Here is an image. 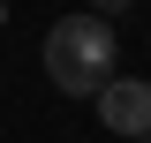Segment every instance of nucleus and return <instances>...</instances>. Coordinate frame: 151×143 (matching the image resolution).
<instances>
[{
  "label": "nucleus",
  "instance_id": "2",
  "mask_svg": "<svg viewBox=\"0 0 151 143\" xmlns=\"http://www.w3.org/2000/svg\"><path fill=\"white\" fill-rule=\"evenodd\" d=\"M91 106H98V121H106L113 136H129V143L151 136V83H136V75H113Z\"/></svg>",
  "mask_w": 151,
  "mask_h": 143
},
{
  "label": "nucleus",
  "instance_id": "4",
  "mask_svg": "<svg viewBox=\"0 0 151 143\" xmlns=\"http://www.w3.org/2000/svg\"><path fill=\"white\" fill-rule=\"evenodd\" d=\"M136 143H151V136H136Z\"/></svg>",
  "mask_w": 151,
  "mask_h": 143
},
{
  "label": "nucleus",
  "instance_id": "3",
  "mask_svg": "<svg viewBox=\"0 0 151 143\" xmlns=\"http://www.w3.org/2000/svg\"><path fill=\"white\" fill-rule=\"evenodd\" d=\"M91 8H98V15H121V8H136V0H91Z\"/></svg>",
  "mask_w": 151,
  "mask_h": 143
},
{
  "label": "nucleus",
  "instance_id": "1",
  "mask_svg": "<svg viewBox=\"0 0 151 143\" xmlns=\"http://www.w3.org/2000/svg\"><path fill=\"white\" fill-rule=\"evenodd\" d=\"M45 83L68 98H98L113 83V23L106 15H60L45 30Z\"/></svg>",
  "mask_w": 151,
  "mask_h": 143
}]
</instances>
